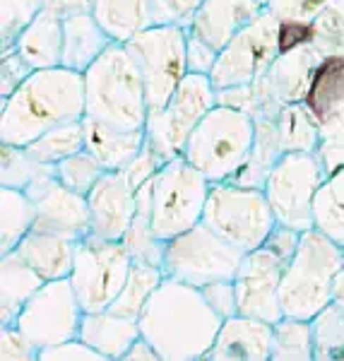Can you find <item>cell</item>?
I'll return each mask as SVG.
<instances>
[{"instance_id":"52a82bcc","label":"cell","mask_w":344,"mask_h":361,"mask_svg":"<svg viewBox=\"0 0 344 361\" xmlns=\"http://www.w3.org/2000/svg\"><path fill=\"white\" fill-rule=\"evenodd\" d=\"M202 222L243 253H250L267 241L277 226V217L262 188L219 180L209 188Z\"/></svg>"},{"instance_id":"c3c4849f","label":"cell","mask_w":344,"mask_h":361,"mask_svg":"<svg viewBox=\"0 0 344 361\" xmlns=\"http://www.w3.org/2000/svg\"><path fill=\"white\" fill-rule=\"evenodd\" d=\"M202 294H205L209 306H212L221 318H231L238 313L234 279H221V282L207 284V287H202Z\"/></svg>"},{"instance_id":"8fae6325","label":"cell","mask_w":344,"mask_h":361,"mask_svg":"<svg viewBox=\"0 0 344 361\" xmlns=\"http://www.w3.org/2000/svg\"><path fill=\"white\" fill-rule=\"evenodd\" d=\"M279 34L282 22L265 8L221 46L217 66L209 73L212 85L217 90H226L258 82L282 54Z\"/></svg>"},{"instance_id":"1f68e13d","label":"cell","mask_w":344,"mask_h":361,"mask_svg":"<svg viewBox=\"0 0 344 361\" xmlns=\"http://www.w3.org/2000/svg\"><path fill=\"white\" fill-rule=\"evenodd\" d=\"M284 152H320L323 147V128L303 102L287 104L275 118Z\"/></svg>"},{"instance_id":"9c48e42d","label":"cell","mask_w":344,"mask_h":361,"mask_svg":"<svg viewBox=\"0 0 344 361\" xmlns=\"http://www.w3.org/2000/svg\"><path fill=\"white\" fill-rule=\"evenodd\" d=\"M243 250L221 238L205 222L166 241L164 270L166 277L188 282L193 287H207L221 279H234L243 260Z\"/></svg>"},{"instance_id":"60d3db41","label":"cell","mask_w":344,"mask_h":361,"mask_svg":"<svg viewBox=\"0 0 344 361\" xmlns=\"http://www.w3.org/2000/svg\"><path fill=\"white\" fill-rule=\"evenodd\" d=\"M311 44L323 56L344 54V0H335L328 10H323L311 25Z\"/></svg>"},{"instance_id":"f35d334b","label":"cell","mask_w":344,"mask_h":361,"mask_svg":"<svg viewBox=\"0 0 344 361\" xmlns=\"http://www.w3.org/2000/svg\"><path fill=\"white\" fill-rule=\"evenodd\" d=\"M46 0H0V46L13 49L20 34L44 10Z\"/></svg>"},{"instance_id":"5b68a950","label":"cell","mask_w":344,"mask_h":361,"mask_svg":"<svg viewBox=\"0 0 344 361\" xmlns=\"http://www.w3.org/2000/svg\"><path fill=\"white\" fill-rule=\"evenodd\" d=\"M255 145V118L241 109L217 104L190 133L183 157L209 183L234 180Z\"/></svg>"},{"instance_id":"b9f144b4","label":"cell","mask_w":344,"mask_h":361,"mask_svg":"<svg viewBox=\"0 0 344 361\" xmlns=\"http://www.w3.org/2000/svg\"><path fill=\"white\" fill-rule=\"evenodd\" d=\"M335 0H267V10L279 22L291 25H313L316 17L328 10Z\"/></svg>"},{"instance_id":"ffe728a7","label":"cell","mask_w":344,"mask_h":361,"mask_svg":"<svg viewBox=\"0 0 344 361\" xmlns=\"http://www.w3.org/2000/svg\"><path fill=\"white\" fill-rule=\"evenodd\" d=\"M303 104L320 123L323 133L344 123V54L320 58Z\"/></svg>"},{"instance_id":"7402d4cb","label":"cell","mask_w":344,"mask_h":361,"mask_svg":"<svg viewBox=\"0 0 344 361\" xmlns=\"http://www.w3.org/2000/svg\"><path fill=\"white\" fill-rule=\"evenodd\" d=\"M78 238L44 229H32L15 250L46 282H51V279L70 277L75 265V253H78Z\"/></svg>"},{"instance_id":"4316f807","label":"cell","mask_w":344,"mask_h":361,"mask_svg":"<svg viewBox=\"0 0 344 361\" xmlns=\"http://www.w3.org/2000/svg\"><path fill=\"white\" fill-rule=\"evenodd\" d=\"M46 279L17 250L0 255V323L15 325L17 316Z\"/></svg>"},{"instance_id":"f6af8a7d","label":"cell","mask_w":344,"mask_h":361,"mask_svg":"<svg viewBox=\"0 0 344 361\" xmlns=\"http://www.w3.org/2000/svg\"><path fill=\"white\" fill-rule=\"evenodd\" d=\"M0 359L3 361H39V349L27 340L17 325L0 328Z\"/></svg>"},{"instance_id":"83f0119b","label":"cell","mask_w":344,"mask_h":361,"mask_svg":"<svg viewBox=\"0 0 344 361\" xmlns=\"http://www.w3.org/2000/svg\"><path fill=\"white\" fill-rule=\"evenodd\" d=\"M92 15L113 44H128L154 25L152 0H92Z\"/></svg>"},{"instance_id":"30bf717a","label":"cell","mask_w":344,"mask_h":361,"mask_svg":"<svg viewBox=\"0 0 344 361\" xmlns=\"http://www.w3.org/2000/svg\"><path fill=\"white\" fill-rule=\"evenodd\" d=\"M328 176L320 152H284L262 185L277 224L296 231L313 229V197Z\"/></svg>"},{"instance_id":"484cf974","label":"cell","mask_w":344,"mask_h":361,"mask_svg":"<svg viewBox=\"0 0 344 361\" xmlns=\"http://www.w3.org/2000/svg\"><path fill=\"white\" fill-rule=\"evenodd\" d=\"M13 49L25 58L32 70L58 68L63 61V17L44 5V10L20 34Z\"/></svg>"},{"instance_id":"4fadbf2b","label":"cell","mask_w":344,"mask_h":361,"mask_svg":"<svg viewBox=\"0 0 344 361\" xmlns=\"http://www.w3.org/2000/svg\"><path fill=\"white\" fill-rule=\"evenodd\" d=\"M188 34L183 25H152L128 42L145 78L149 109H161L188 75Z\"/></svg>"},{"instance_id":"8992f818","label":"cell","mask_w":344,"mask_h":361,"mask_svg":"<svg viewBox=\"0 0 344 361\" xmlns=\"http://www.w3.org/2000/svg\"><path fill=\"white\" fill-rule=\"evenodd\" d=\"M212 183L183 154L161 164L152 178V231L161 241H171L202 222Z\"/></svg>"},{"instance_id":"2e32d148","label":"cell","mask_w":344,"mask_h":361,"mask_svg":"<svg viewBox=\"0 0 344 361\" xmlns=\"http://www.w3.org/2000/svg\"><path fill=\"white\" fill-rule=\"evenodd\" d=\"M320 58L323 54L311 42L282 51L270 70L255 82L258 109L253 118H277L287 104L303 102Z\"/></svg>"},{"instance_id":"f5cc1de1","label":"cell","mask_w":344,"mask_h":361,"mask_svg":"<svg viewBox=\"0 0 344 361\" xmlns=\"http://www.w3.org/2000/svg\"><path fill=\"white\" fill-rule=\"evenodd\" d=\"M258 3L262 5V8H267V0H258Z\"/></svg>"},{"instance_id":"e0dca14e","label":"cell","mask_w":344,"mask_h":361,"mask_svg":"<svg viewBox=\"0 0 344 361\" xmlns=\"http://www.w3.org/2000/svg\"><path fill=\"white\" fill-rule=\"evenodd\" d=\"M32 200L37 202V224L34 229L54 231L70 238H85L92 231L90 200L82 193L58 183L56 171L46 173L27 188Z\"/></svg>"},{"instance_id":"603a6c76","label":"cell","mask_w":344,"mask_h":361,"mask_svg":"<svg viewBox=\"0 0 344 361\" xmlns=\"http://www.w3.org/2000/svg\"><path fill=\"white\" fill-rule=\"evenodd\" d=\"M142 335L137 318L113 313L111 308L97 313H85L78 337L94 347L104 359H123L133 342Z\"/></svg>"},{"instance_id":"836d02e7","label":"cell","mask_w":344,"mask_h":361,"mask_svg":"<svg viewBox=\"0 0 344 361\" xmlns=\"http://www.w3.org/2000/svg\"><path fill=\"white\" fill-rule=\"evenodd\" d=\"M29 157H34L37 161L49 166H56L58 161L68 159L70 154L82 152L85 149V130H82V121H73V123H61L54 126L39 135L37 140L27 145Z\"/></svg>"},{"instance_id":"ab89813d","label":"cell","mask_w":344,"mask_h":361,"mask_svg":"<svg viewBox=\"0 0 344 361\" xmlns=\"http://www.w3.org/2000/svg\"><path fill=\"white\" fill-rule=\"evenodd\" d=\"M123 243L128 248V253L133 255V260H142V263L159 265L164 263V253H166V241L156 238V234L152 231V222L147 214L137 212L133 219L130 229L123 236Z\"/></svg>"},{"instance_id":"3957f363","label":"cell","mask_w":344,"mask_h":361,"mask_svg":"<svg viewBox=\"0 0 344 361\" xmlns=\"http://www.w3.org/2000/svg\"><path fill=\"white\" fill-rule=\"evenodd\" d=\"M85 111L123 130H142L147 123L145 78L128 44H111L85 70Z\"/></svg>"},{"instance_id":"277c9868","label":"cell","mask_w":344,"mask_h":361,"mask_svg":"<svg viewBox=\"0 0 344 361\" xmlns=\"http://www.w3.org/2000/svg\"><path fill=\"white\" fill-rule=\"evenodd\" d=\"M344 267V248L323 231L301 234L294 258L284 267L279 301L284 316L313 320L335 299V279Z\"/></svg>"},{"instance_id":"6da1fadb","label":"cell","mask_w":344,"mask_h":361,"mask_svg":"<svg viewBox=\"0 0 344 361\" xmlns=\"http://www.w3.org/2000/svg\"><path fill=\"white\" fill-rule=\"evenodd\" d=\"M137 323L161 361H202L224 318L209 306L200 287L164 277Z\"/></svg>"},{"instance_id":"ba28073f","label":"cell","mask_w":344,"mask_h":361,"mask_svg":"<svg viewBox=\"0 0 344 361\" xmlns=\"http://www.w3.org/2000/svg\"><path fill=\"white\" fill-rule=\"evenodd\" d=\"M217 106V87L209 75L188 73L183 82L161 109H149L145 137L164 161L183 154L190 133L205 116Z\"/></svg>"},{"instance_id":"816d5d0a","label":"cell","mask_w":344,"mask_h":361,"mask_svg":"<svg viewBox=\"0 0 344 361\" xmlns=\"http://www.w3.org/2000/svg\"><path fill=\"white\" fill-rule=\"evenodd\" d=\"M335 301L337 306H342L344 308V267L340 270V275H337V279H335Z\"/></svg>"},{"instance_id":"ac0fdd59","label":"cell","mask_w":344,"mask_h":361,"mask_svg":"<svg viewBox=\"0 0 344 361\" xmlns=\"http://www.w3.org/2000/svg\"><path fill=\"white\" fill-rule=\"evenodd\" d=\"M87 200L92 222L90 234L106 241H123L137 214V188L123 173V169L104 173Z\"/></svg>"},{"instance_id":"e575fe53","label":"cell","mask_w":344,"mask_h":361,"mask_svg":"<svg viewBox=\"0 0 344 361\" xmlns=\"http://www.w3.org/2000/svg\"><path fill=\"white\" fill-rule=\"evenodd\" d=\"M270 361H313L311 320L284 316L272 325Z\"/></svg>"},{"instance_id":"44dd1931","label":"cell","mask_w":344,"mask_h":361,"mask_svg":"<svg viewBox=\"0 0 344 361\" xmlns=\"http://www.w3.org/2000/svg\"><path fill=\"white\" fill-rule=\"evenodd\" d=\"M262 10L258 0H202L188 29L221 51V46Z\"/></svg>"},{"instance_id":"681fc988","label":"cell","mask_w":344,"mask_h":361,"mask_svg":"<svg viewBox=\"0 0 344 361\" xmlns=\"http://www.w3.org/2000/svg\"><path fill=\"white\" fill-rule=\"evenodd\" d=\"M219 49H214L212 44L200 39L197 34H188V73H200L209 75L212 68L217 66Z\"/></svg>"},{"instance_id":"7bdbcfd3","label":"cell","mask_w":344,"mask_h":361,"mask_svg":"<svg viewBox=\"0 0 344 361\" xmlns=\"http://www.w3.org/2000/svg\"><path fill=\"white\" fill-rule=\"evenodd\" d=\"M32 73L34 70L29 68V63L15 49H3V58H0V102L13 97Z\"/></svg>"},{"instance_id":"4dcf8cb0","label":"cell","mask_w":344,"mask_h":361,"mask_svg":"<svg viewBox=\"0 0 344 361\" xmlns=\"http://www.w3.org/2000/svg\"><path fill=\"white\" fill-rule=\"evenodd\" d=\"M313 229L344 248V166L332 169L313 197Z\"/></svg>"},{"instance_id":"d4e9b609","label":"cell","mask_w":344,"mask_h":361,"mask_svg":"<svg viewBox=\"0 0 344 361\" xmlns=\"http://www.w3.org/2000/svg\"><path fill=\"white\" fill-rule=\"evenodd\" d=\"M111 37L102 29L92 10L70 15L63 20V68L85 73L109 46Z\"/></svg>"},{"instance_id":"cb8c5ba5","label":"cell","mask_w":344,"mask_h":361,"mask_svg":"<svg viewBox=\"0 0 344 361\" xmlns=\"http://www.w3.org/2000/svg\"><path fill=\"white\" fill-rule=\"evenodd\" d=\"M85 130V149L92 152L102 161L106 171L123 169L128 161L145 147V128L142 130H123V128H113L109 123L85 116L82 118Z\"/></svg>"},{"instance_id":"7a4b0ae2","label":"cell","mask_w":344,"mask_h":361,"mask_svg":"<svg viewBox=\"0 0 344 361\" xmlns=\"http://www.w3.org/2000/svg\"><path fill=\"white\" fill-rule=\"evenodd\" d=\"M85 73L70 68L34 70L3 102L0 142L27 147L49 128L85 118Z\"/></svg>"},{"instance_id":"7dc6e473","label":"cell","mask_w":344,"mask_h":361,"mask_svg":"<svg viewBox=\"0 0 344 361\" xmlns=\"http://www.w3.org/2000/svg\"><path fill=\"white\" fill-rule=\"evenodd\" d=\"M161 164H164V159H161V157L147 145V140H145V147L123 166V173L130 178V183L135 185V188H140L145 180H149L156 171H159Z\"/></svg>"},{"instance_id":"d6a6232c","label":"cell","mask_w":344,"mask_h":361,"mask_svg":"<svg viewBox=\"0 0 344 361\" xmlns=\"http://www.w3.org/2000/svg\"><path fill=\"white\" fill-rule=\"evenodd\" d=\"M164 277L166 275L159 265L133 260L123 289H121V294L116 296V301L109 308L113 313H121V316L140 318V313L145 311L147 301L152 299V294L156 292V287H159Z\"/></svg>"},{"instance_id":"ee69618b","label":"cell","mask_w":344,"mask_h":361,"mask_svg":"<svg viewBox=\"0 0 344 361\" xmlns=\"http://www.w3.org/2000/svg\"><path fill=\"white\" fill-rule=\"evenodd\" d=\"M202 0H152L154 25H183L190 27V20L197 13Z\"/></svg>"},{"instance_id":"74e56055","label":"cell","mask_w":344,"mask_h":361,"mask_svg":"<svg viewBox=\"0 0 344 361\" xmlns=\"http://www.w3.org/2000/svg\"><path fill=\"white\" fill-rule=\"evenodd\" d=\"M106 173V169L102 166V161L97 159L92 152H75L68 159L56 164V178L58 183H63L66 188L75 190V193L90 195L92 188L99 183V178Z\"/></svg>"},{"instance_id":"5bb4252c","label":"cell","mask_w":344,"mask_h":361,"mask_svg":"<svg viewBox=\"0 0 344 361\" xmlns=\"http://www.w3.org/2000/svg\"><path fill=\"white\" fill-rule=\"evenodd\" d=\"M82 306L78 301L70 279H51L27 301L15 325L34 347L42 349L78 337L82 323Z\"/></svg>"},{"instance_id":"f1b7e54d","label":"cell","mask_w":344,"mask_h":361,"mask_svg":"<svg viewBox=\"0 0 344 361\" xmlns=\"http://www.w3.org/2000/svg\"><path fill=\"white\" fill-rule=\"evenodd\" d=\"M37 224V202L27 190L8 188L0 190V255L13 253L22 238Z\"/></svg>"},{"instance_id":"d590c367","label":"cell","mask_w":344,"mask_h":361,"mask_svg":"<svg viewBox=\"0 0 344 361\" xmlns=\"http://www.w3.org/2000/svg\"><path fill=\"white\" fill-rule=\"evenodd\" d=\"M313 328V361H344V308L332 301L316 318Z\"/></svg>"},{"instance_id":"8d00e7d4","label":"cell","mask_w":344,"mask_h":361,"mask_svg":"<svg viewBox=\"0 0 344 361\" xmlns=\"http://www.w3.org/2000/svg\"><path fill=\"white\" fill-rule=\"evenodd\" d=\"M56 166L42 164L34 157H29L25 147L17 145H5L0 147V183L8 188L27 190L34 180H39L46 173H51Z\"/></svg>"},{"instance_id":"bcb514c9","label":"cell","mask_w":344,"mask_h":361,"mask_svg":"<svg viewBox=\"0 0 344 361\" xmlns=\"http://www.w3.org/2000/svg\"><path fill=\"white\" fill-rule=\"evenodd\" d=\"M104 361L102 354L94 347H90L80 337H70L66 342H58L39 352V361Z\"/></svg>"},{"instance_id":"f546056e","label":"cell","mask_w":344,"mask_h":361,"mask_svg":"<svg viewBox=\"0 0 344 361\" xmlns=\"http://www.w3.org/2000/svg\"><path fill=\"white\" fill-rule=\"evenodd\" d=\"M284 154L282 140H279L275 118H255V145L248 161L236 173V183L262 188L267 180V173L277 164V159Z\"/></svg>"},{"instance_id":"7c38bea8","label":"cell","mask_w":344,"mask_h":361,"mask_svg":"<svg viewBox=\"0 0 344 361\" xmlns=\"http://www.w3.org/2000/svg\"><path fill=\"white\" fill-rule=\"evenodd\" d=\"M130 265L133 255L128 253L123 241H106L94 234L80 238L75 265L68 279L82 311H106L123 289Z\"/></svg>"},{"instance_id":"d6986e66","label":"cell","mask_w":344,"mask_h":361,"mask_svg":"<svg viewBox=\"0 0 344 361\" xmlns=\"http://www.w3.org/2000/svg\"><path fill=\"white\" fill-rule=\"evenodd\" d=\"M272 357V323L236 313L224 318L217 340L205 359L212 361H267Z\"/></svg>"},{"instance_id":"9a60e30c","label":"cell","mask_w":344,"mask_h":361,"mask_svg":"<svg viewBox=\"0 0 344 361\" xmlns=\"http://www.w3.org/2000/svg\"><path fill=\"white\" fill-rule=\"evenodd\" d=\"M284 267L287 260L265 243L243 255L234 277L238 313L267 320L272 325L282 320L284 311L279 301V284H282Z\"/></svg>"},{"instance_id":"f907efd6","label":"cell","mask_w":344,"mask_h":361,"mask_svg":"<svg viewBox=\"0 0 344 361\" xmlns=\"http://www.w3.org/2000/svg\"><path fill=\"white\" fill-rule=\"evenodd\" d=\"M125 361H133V359H137V361H145V359H149V361H161L159 359V354H156V349L152 347V342L149 340H145L142 335L137 337L135 342L130 345V349L125 352Z\"/></svg>"}]
</instances>
